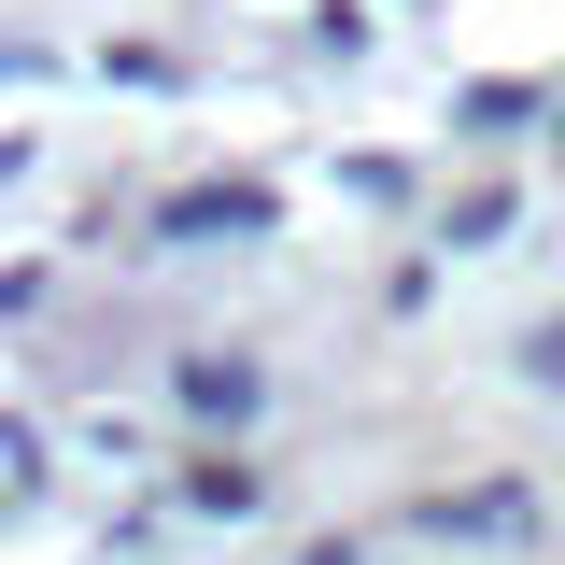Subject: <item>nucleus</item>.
<instances>
[{
    "mask_svg": "<svg viewBox=\"0 0 565 565\" xmlns=\"http://www.w3.org/2000/svg\"><path fill=\"white\" fill-rule=\"evenodd\" d=\"M212 226H241V241H255L269 199H255V184H199V199H170V241H212Z\"/></svg>",
    "mask_w": 565,
    "mask_h": 565,
    "instance_id": "nucleus-1",
    "label": "nucleus"
},
{
    "mask_svg": "<svg viewBox=\"0 0 565 565\" xmlns=\"http://www.w3.org/2000/svg\"><path fill=\"white\" fill-rule=\"evenodd\" d=\"M184 396H199V411H226V424H241V411H255V367H184Z\"/></svg>",
    "mask_w": 565,
    "mask_h": 565,
    "instance_id": "nucleus-2",
    "label": "nucleus"
}]
</instances>
